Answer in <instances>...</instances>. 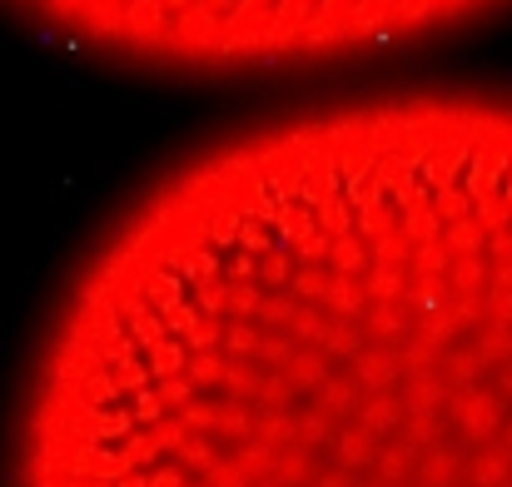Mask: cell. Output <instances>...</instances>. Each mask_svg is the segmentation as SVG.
<instances>
[{"mask_svg": "<svg viewBox=\"0 0 512 487\" xmlns=\"http://www.w3.org/2000/svg\"><path fill=\"white\" fill-rule=\"evenodd\" d=\"M85 40L189 65H279L383 45L478 0H30Z\"/></svg>", "mask_w": 512, "mask_h": 487, "instance_id": "cell-1", "label": "cell"}, {"mask_svg": "<svg viewBox=\"0 0 512 487\" xmlns=\"http://www.w3.org/2000/svg\"><path fill=\"white\" fill-rule=\"evenodd\" d=\"M125 388H120V373H105V368H95L90 378H85V403H115Z\"/></svg>", "mask_w": 512, "mask_h": 487, "instance_id": "cell-2", "label": "cell"}, {"mask_svg": "<svg viewBox=\"0 0 512 487\" xmlns=\"http://www.w3.org/2000/svg\"><path fill=\"white\" fill-rule=\"evenodd\" d=\"M179 363H184V348L179 343H150V373H165L170 378Z\"/></svg>", "mask_w": 512, "mask_h": 487, "instance_id": "cell-3", "label": "cell"}, {"mask_svg": "<svg viewBox=\"0 0 512 487\" xmlns=\"http://www.w3.org/2000/svg\"><path fill=\"white\" fill-rule=\"evenodd\" d=\"M219 378H224V363L209 348H199V358L189 363V383H219Z\"/></svg>", "mask_w": 512, "mask_h": 487, "instance_id": "cell-4", "label": "cell"}, {"mask_svg": "<svg viewBox=\"0 0 512 487\" xmlns=\"http://www.w3.org/2000/svg\"><path fill=\"white\" fill-rule=\"evenodd\" d=\"M155 453H160V438H150V433H135V428H130V448H125V463H130V468H140V463H150Z\"/></svg>", "mask_w": 512, "mask_h": 487, "instance_id": "cell-5", "label": "cell"}, {"mask_svg": "<svg viewBox=\"0 0 512 487\" xmlns=\"http://www.w3.org/2000/svg\"><path fill=\"white\" fill-rule=\"evenodd\" d=\"M160 408H165L160 388H140V398H135V423H155V418H160Z\"/></svg>", "mask_w": 512, "mask_h": 487, "instance_id": "cell-6", "label": "cell"}, {"mask_svg": "<svg viewBox=\"0 0 512 487\" xmlns=\"http://www.w3.org/2000/svg\"><path fill=\"white\" fill-rule=\"evenodd\" d=\"M234 314H259V289H229V299H224Z\"/></svg>", "mask_w": 512, "mask_h": 487, "instance_id": "cell-7", "label": "cell"}, {"mask_svg": "<svg viewBox=\"0 0 512 487\" xmlns=\"http://www.w3.org/2000/svg\"><path fill=\"white\" fill-rule=\"evenodd\" d=\"M224 348H234V353H254V348H259V333H254V328H229V333H224Z\"/></svg>", "mask_w": 512, "mask_h": 487, "instance_id": "cell-8", "label": "cell"}, {"mask_svg": "<svg viewBox=\"0 0 512 487\" xmlns=\"http://www.w3.org/2000/svg\"><path fill=\"white\" fill-rule=\"evenodd\" d=\"M135 353H140V343H135V338H115V348H105V363L125 368V363H135Z\"/></svg>", "mask_w": 512, "mask_h": 487, "instance_id": "cell-9", "label": "cell"}, {"mask_svg": "<svg viewBox=\"0 0 512 487\" xmlns=\"http://www.w3.org/2000/svg\"><path fill=\"white\" fill-rule=\"evenodd\" d=\"M184 423H189V428H209V423H219V408H209V403H194V408H189V403H184Z\"/></svg>", "mask_w": 512, "mask_h": 487, "instance_id": "cell-10", "label": "cell"}, {"mask_svg": "<svg viewBox=\"0 0 512 487\" xmlns=\"http://www.w3.org/2000/svg\"><path fill=\"white\" fill-rule=\"evenodd\" d=\"M229 274H234V279H254V274H259V254L239 249V254H234V264H229Z\"/></svg>", "mask_w": 512, "mask_h": 487, "instance_id": "cell-11", "label": "cell"}, {"mask_svg": "<svg viewBox=\"0 0 512 487\" xmlns=\"http://www.w3.org/2000/svg\"><path fill=\"white\" fill-rule=\"evenodd\" d=\"M189 388H194V383H184V378H165V383H160V398L179 408V403H189Z\"/></svg>", "mask_w": 512, "mask_h": 487, "instance_id": "cell-12", "label": "cell"}, {"mask_svg": "<svg viewBox=\"0 0 512 487\" xmlns=\"http://www.w3.org/2000/svg\"><path fill=\"white\" fill-rule=\"evenodd\" d=\"M179 458H184V463H194V468H209V463H214V453H209L204 443H184V448H179Z\"/></svg>", "mask_w": 512, "mask_h": 487, "instance_id": "cell-13", "label": "cell"}, {"mask_svg": "<svg viewBox=\"0 0 512 487\" xmlns=\"http://www.w3.org/2000/svg\"><path fill=\"white\" fill-rule=\"evenodd\" d=\"M150 487H184V483H179V473H174V468H160V473L150 478Z\"/></svg>", "mask_w": 512, "mask_h": 487, "instance_id": "cell-14", "label": "cell"}, {"mask_svg": "<svg viewBox=\"0 0 512 487\" xmlns=\"http://www.w3.org/2000/svg\"><path fill=\"white\" fill-rule=\"evenodd\" d=\"M115 487H150V478H135V468H130L125 478H115Z\"/></svg>", "mask_w": 512, "mask_h": 487, "instance_id": "cell-15", "label": "cell"}, {"mask_svg": "<svg viewBox=\"0 0 512 487\" xmlns=\"http://www.w3.org/2000/svg\"><path fill=\"white\" fill-rule=\"evenodd\" d=\"M319 487H343V478H339V473H329V478H324Z\"/></svg>", "mask_w": 512, "mask_h": 487, "instance_id": "cell-16", "label": "cell"}]
</instances>
